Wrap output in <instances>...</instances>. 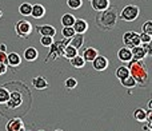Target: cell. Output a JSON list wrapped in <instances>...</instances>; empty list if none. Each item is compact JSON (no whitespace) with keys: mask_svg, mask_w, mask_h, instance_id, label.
Wrapping results in <instances>:
<instances>
[{"mask_svg":"<svg viewBox=\"0 0 152 131\" xmlns=\"http://www.w3.org/2000/svg\"><path fill=\"white\" fill-rule=\"evenodd\" d=\"M95 21H96L97 28H100L102 31H111L118 23V13L110 5L107 10L97 12Z\"/></svg>","mask_w":152,"mask_h":131,"instance_id":"cell-1","label":"cell"},{"mask_svg":"<svg viewBox=\"0 0 152 131\" xmlns=\"http://www.w3.org/2000/svg\"><path fill=\"white\" fill-rule=\"evenodd\" d=\"M128 70H129V75L136 80V83L140 87H144L145 83L148 80V71H147V66L143 60H136V59H131L128 62Z\"/></svg>","mask_w":152,"mask_h":131,"instance_id":"cell-2","label":"cell"},{"mask_svg":"<svg viewBox=\"0 0 152 131\" xmlns=\"http://www.w3.org/2000/svg\"><path fill=\"white\" fill-rule=\"evenodd\" d=\"M68 44H69V39H67V38H64L60 42H53L52 44L50 46V51H48L47 56H45V59H44V63H48L50 60H56V59H59L60 56H63L64 48Z\"/></svg>","mask_w":152,"mask_h":131,"instance_id":"cell-3","label":"cell"},{"mask_svg":"<svg viewBox=\"0 0 152 131\" xmlns=\"http://www.w3.org/2000/svg\"><path fill=\"white\" fill-rule=\"evenodd\" d=\"M140 15V8L137 5L128 4L120 11V19L124 21H135Z\"/></svg>","mask_w":152,"mask_h":131,"instance_id":"cell-4","label":"cell"},{"mask_svg":"<svg viewBox=\"0 0 152 131\" xmlns=\"http://www.w3.org/2000/svg\"><path fill=\"white\" fill-rule=\"evenodd\" d=\"M15 31L19 38L27 39V38H29V35L32 34V31H34V26H32L28 20H19V21H16V24H15Z\"/></svg>","mask_w":152,"mask_h":131,"instance_id":"cell-5","label":"cell"},{"mask_svg":"<svg viewBox=\"0 0 152 131\" xmlns=\"http://www.w3.org/2000/svg\"><path fill=\"white\" fill-rule=\"evenodd\" d=\"M21 103H23V96H21V94L18 91H13V92H11L10 99H8V102L5 103V105H7L8 108H12L13 110V108H18Z\"/></svg>","mask_w":152,"mask_h":131,"instance_id":"cell-6","label":"cell"},{"mask_svg":"<svg viewBox=\"0 0 152 131\" xmlns=\"http://www.w3.org/2000/svg\"><path fill=\"white\" fill-rule=\"evenodd\" d=\"M91 63H92V67H94L95 71H104V70H107V67H108V59L103 55H97Z\"/></svg>","mask_w":152,"mask_h":131,"instance_id":"cell-7","label":"cell"},{"mask_svg":"<svg viewBox=\"0 0 152 131\" xmlns=\"http://www.w3.org/2000/svg\"><path fill=\"white\" fill-rule=\"evenodd\" d=\"M7 131H26L24 130V123L20 118H12L8 121L7 126H5Z\"/></svg>","mask_w":152,"mask_h":131,"instance_id":"cell-8","label":"cell"},{"mask_svg":"<svg viewBox=\"0 0 152 131\" xmlns=\"http://www.w3.org/2000/svg\"><path fill=\"white\" fill-rule=\"evenodd\" d=\"M35 29H36L37 32H39L42 36H55L56 35V28L52 26H50V24H43V26H36L35 27Z\"/></svg>","mask_w":152,"mask_h":131,"instance_id":"cell-9","label":"cell"},{"mask_svg":"<svg viewBox=\"0 0 152 131\" xmlns=\"http://www.w3.org/2000/svg\"><path fill=\"white\" fill-rule=\"evenodd\" d=\"M89 3H91L92 10H95L96 12L107 10V8L111 5L110 0H89Z\"/></svg>","mask_w":152,"mask_h":131,"instance_id":"cell-10","label":"cell"},{"mask_svg":"<svg viewBox=\"0 0 152 131\" xmlns=\"http://www.w3.org/2000/svg\"><path fill=\"white\" fill-rule=\"evenodd\" d=\"M118 59L123 63H128L129 60L132 59V52H131V48L128 47H123L118 51Z\"/></svg>","mask_w":152,"mask_h":131,"instance_id":"cell-11","label":"cell"},{"mask_svg":"<svg viewBox=\"0 0 152 131\" xmlns=\"http://www.w3.org/2000/svg\"><path fill=\"white\" fill-rule=\"evenodd\" d=\"M72 28L75 29L76 34H84V32L88 29V23H87L84 19H76Z\"/></svg>","mask_w":152,"mask_h":131,"instance_id":"cell-12","label":"cell"},{"mask_svg":"<svg viewBox=\"0 0 152 131\" xmlns=\"http://www.w3.org/2000/svg\"><path fill=\"white\" fill-rule=\"evenodd\" d=\"M99 55V51L96 50V48H92V47H88V48H86L84 50V52H83V59L86 60V63L88 62V63H91L92 60H94L96 56Z\"/></svg>","mask_w":152,"mask_h":131,"instance_id":"cell-13","label":"cell"},{"mask_svg":"<svg viewBox=\"0 0 152 131\" xmlns=\"http://www.w3.org/2000/svg\"><path fill=\"white\" fill-rule=\"evenodd\" d=\"M21 63V58L18 52H11L7 55V66L11 67H19Z\"/></svg>","mask_w":152,"mask_h":131,"instance_id":"cell-14","label":"cell"},{"mask_svg":"<svg viewBox=\"0 0 152 131\" xmlns=\"http://www.w3.org/2000/svg\"><path fill=\"white\" fill-rule=\"evenodd\" d=\"M131 52H132V59H136V60H143V59L147 56V52H145L144 48L142 47V44L136 46V47H132Z\"/></svg>","mask_w":152,"mask_h":131,"instance_id":"cell-15","label":"cell"},{"mask_svg":"<svg viewBox=\"0 0 152 131\" xmlns=\"http://www.w3.org/2000/svg\"><path fill=\"white\" fill-rule=\"evenodd\" d=\"M32 86L36 90H45V88H48L50 84H48V82L43 76H36V78L32 79Z\"/></svg>","mask_w":152,"mask_h":131,"instance_id":"cell-16","label":"cell"},{"mask_svg":"<svg viewBox=\"0 0 152 131\" xmlns=\"http://www.w3.org/2000/svg\"><path fill=\"white\" fill-rule=\"evenodd\" d=\"M84 43V34H75L74 36L69 39V44L75 47L76 50H80V47Z\"/></svg>","mask_w":152,"mask_h":131,"instance_id":"cell-17","label":"cell"},{"mask_svg":"<svg viewBox=\"0 0 152 131\" xmlns=\"http://www.w3.org/2000/svg\"><path fill=\"white\" fill-rule=\"evenodd\" d=\"M45 15V8L42 4H34L32 5V11H31V16L35 19H42Z\"/></svg>","mask_w":152,"mask_h":131,"instance_id":"cell-18","label":"cell"},{"mask_svg":"<svg viewBox=\"0 0 152 131\" xmlns=\"http://www.w3.org/2000/svg\"><path fill=\"white\" fill-rule=\"evenodd\" d=\"M39 58V51L34 47H28L26 51H24V59L27 62H34Z\"/></svg>","mask_w":152,"mask_h":131,"instance_id":"cell-19","label":"cell"},{"mask_svg":"<svg viewBox=\"0 0 152 131\" xmlns=\"http://www.w3.org/2000/svg\"><path fill=\"white\" fill-rule=\"evenodd\" d=\"M76 18L72 13H64L63 16H61V26L63 27H72L75 23Z\"/></svg>","mask_w":152,"mask_h":131,"instance_id":"cell-20","label":"cell"},{"mask_svg":"<svg viewBox=\"0 0 152 131\" xmlns=\"http://www.w3.org/2000/svg\"><path fill=\"white\" fill-rule=\"evenodd\" d=\"M69 62H71V66L75 68H83L84 66H86V60L83 59V56L80 55V54H77L76 56H74L72 59H69Z\"/></svg>","mask_w":152,"mask_h":131,"instance_id":"cell-21","label":"cell"},{"mask_svg":"<svg viewBox=\"0 0 152 131\" xmlns=\"http://www.w3.org/2000/svg\"><path fill=\"white\" fill-rule=\"evenodd\" d=\"M147 116H148V114L144 108H136V110L134 111V119H136L137 122H143V123H144Z\"/></svg>","mask_w":152,"mask_h":131,"instance_id":"cell-22","label":"cell"},{"mask_svg":"<svg viewBox=\"0 0 152 131\" xmlns=\"http://www.w3.org/2000/svg\"><path fill=\"white\" fill-rule=\"evenodd\" d=\"M77 51H79V50H76L75 47H72L71 44H68V46H66V48H64V51H63V56H64L66 59H68V60H69V59H72L74 56L77 55V54H79Z\"/></svg>","mask_w":152,"mask_h":131,"instance_id":"cell-23","label":"cell"},{"mask_svg":"<svg viewBox=\"0 0 152 131\" xmlns=\"http://www.w3.org/2000/svg\"><path fill=\"white\" fill-rule=\"evenodd\" d=\"M120 84L123 87H127V88H132V87H136L137 86L136 80H135L131 75H128L127 78H124V79H120Z\"/></svg>","mask_w":152,"mask_h":131,"instance_id":"cell-24","label":"cell"},{"mask_svg":"<svg viewBox=\"0 0 152 131\" xmlns=\"http://www.w3.org/2000/svg\"><path fill=\"white\" fill-rule=\"evenodd\" d=\"M31 11H32V4L31 3H23L19 7V12L21 16H31Z\"/></svg>","mask_w":152,"mask_h":131,"instance_id":"cell-25","label":"cell"},{"mask_svg":"<svg viewBox=\"0 0 152 131\" xmlns=\"http://www.w3.org/2000/svg\"><path fill=\"white\" fill-rule=\"evenodd\" d=\"M10 95L11 92L7 87L0 86V105H5L8 102V99H10Z\"/></svg>","mask_w":152,"mask_h":131,"instance_id":"cell-26","label":"cell"},{"mask_svg":"<svg viewBox=\"0 0 152 131\" xmlns=\"http://www.w3.org/2000/svg\"><path fill=\"white\" fill-rule=\"evenodd\" d=\"M116 78L120 80V79H124V78H127V76L129 75V70H128V67L127 66H120V67L116 70Z\"/></svg>","mask_w":152,"mask_h":131,"instance_id":"cell-27","label":"cell"},{"mask_svg":"<svg viewBox=\"0 0 152 131\" xmlns=\"http://www.w3.org/2000/svg\"><path fill=\"white\" fill-rule=\"evenodd\" d=\"M61 34H63V38L71 39V38L74 36L76 32H75V29L72 28V27H63V29H61Z\"/></svg>","mask_w":152,"mask_h":131,"instance_id":"cell-28","label":"cell"},{"mask_svg":"<svg viewBox=\"0 0 152 131\" xmlns=\"http://www.w3.org/2000/svg\"><path fill=\"white\" fill-rule=\"evenodd\" d=\"M67 5L71 10H79L83 5V0H67Z\"/></svg>","mask_w":152,"mask_h":131,"instance_id":"cell-29","label":"cell"},{"mask_svg":"<svg viewBox=\"0 0 152 131\" xmlns=\"http://www.w3.org/2000/svg\"><path fill=\"white\" fill-rule=\"evenodd\" d=\"M64 86H66L67 90H74L76 86H77V80L75 78H68L64 82Z\"/></svg>","mask_w":152,"mask_h":131,"instance_id":"cell-30","label":"cell"},{"mask_svg":"<svg viewBox=\"0 0 152 131\" xmlns=\"http://www.w3.org/2000/svg\"><path fill=\"white\" fill-rule=\"evenodd\" d=\"M40 43H42L43 47H50L53 43V38L52 36H42L40 38Z\"/></svg>","mask_w":152,"mask_h":131,"instance_id":"cell-31","label":"cell"},{"mask_svg":"<svg viewBox=\"0 0 152 131\" xmlns=\"http://www.w3.org/2000/svg\"><path fill=\"white\" fill-rule=\"evenodd\" d=\"M142 32H145V34H152V21L151 20H147L142 26Z\"/></svg>","mask_w":152,"mask_h":131,"instance_id":"cell-32","label":"cell"},{"mask_svg":"<svg viewBox=\"0 0 152 131\" xmlns=\"http://www.w3.org/2000/svg\"><path fill=\"white\" fill-rule=\"evenodd\" d=\"M140 40H142V44L143 43H151L152 42V34H145V32H142L139 34Z\"/></svg>","mask_w":152,"mask_h":131,"instance_id":"cell-33","label":"cell"},{"mask_svg":"<svg viewBox=\"0 0 152 131\" xmlns=\"http://www.w3.org/2000/svg\"><path fill=\"white\" fill-rule=\"evenodd\" d=\"M142 47L144 48V51L147 52V55H151V43H143Z\"/></svg>","mask_w":152,"mask_h":131,"instance_id":"cell-34","label":"cell"},{"mask_svg":"<svg viewBox=\"0 0 152 131\" xmlns=\"http://www.w3.org/2000/svg\"><path fill=\"white\" fill-rule=\"evenodd\" d=\"M0 63L7 64V54L3 52V51H0Z\"/></svg>","mask_w":152,"mask_h":131,"instance_id":"cell-35","label":"cell"},{"mask_svg":"<svg viewBox=\"0 0 152 131\" xmlns=\"http://www.w3.org/2000/svg\"><path fill=\"white\" fill-rule=\"evenodd\" d=\"M7 72V64L0 63V75H4Z\"/></svg>","mask_w":152,"mask_h":131,"instance_id":"cell-36","label":"cell"},{"mask_svg":"<svg viewBox=\"0 0 152 131\" xmlns=\"http://www.w3.org/2000/svg\"><path fill=\"white\" fill-rule=\"evenodd\" d=\"M147 114L148 115H151V111H152V100H150V102H148V105H147Z\"/></svg>","mask_w":152,"mask_h":131,"instance_id":"cell-37","label":"cell"},{"mask_svg":"<svg viewBox=\"0 0 152 131\" xmlns=\"http://www.w3.org/2000/svg\"><path fill=\"white\" fill-rule=\"evenodd\" d=\"M0 51H3V52H7V46L3 43V44H0Z\"/></svg>","mask_w":152,"mask_h":131,"instance_id":"cell-38","label":"cell"},{"mask_svg":"<svg viewBox=\"0 0 152 131\" xmlns=\"http://www.w3.org/2000/svg\"><path fill=\"white\" fill-rule=\"evenodd\" d=\"M1 16H3V12H1V10H0V18H1Z\"/></svg>","mask_w":152,"mask_h":131,"instance_id":"cell-39","label":"cell"},{"mask_svg":"<svg viewBox=\"0 0 152 131\" xmlns=\"http://www.w3.org/2000/svg\"><path fill=\"white\" fill-rule=\"evenodd\" d=\"M55 131H63V130H55Z\"/></svg>","mask_w":152,"mask_h":131,"instance_id":"cell-40","label":"cell"},{"mask_svg":"<svg viewBox=\"0 0 152 131\" xmlns=\"http://www.w3.org/2000/svg\"><path fill=\"white\" fill-rule=\"evenodd\" d=\"M37 131H44V130H37Z\"/></svg>","mask_w":152,"mask_h":131,"instance_id":"cell-41","label":"cell"}]
</instances>
